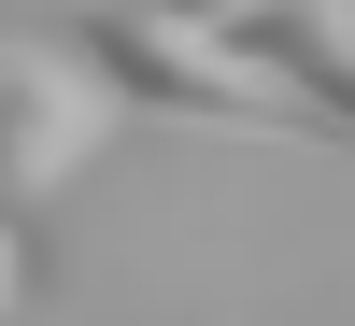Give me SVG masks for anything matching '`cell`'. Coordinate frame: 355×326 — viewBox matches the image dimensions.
Returning <instances> with one entry per match:
<instances>
[{
  "mask_svg": "<svg viewBox=\"0 0 355 326\" xmlns=\"http://www.w3.org/2000/svg\"><path fill=\"white\" fill-rule=\"evenodd\" d=\"M71 43L114 71V100H128V114H171V128H313V100L242 43V28L157 15V0H100Z\"/></svg>",
  "mask_w": 355,
  "mask_h": 326,
  "instance_id": "cell-1",
  "label": "cell"
},
{
  "mask_svg": "<svg viewBox=\"0 0 355 326\" xmlns=\"http://www.w3.org/2000/svg\"><path fill=\"white\" fill-rule=\"evenodd\" d=\"M114 114H128V100H114V71H100V57H85L71 28H57V43L28 28V43L0 57V185H15V199L71 185V170L100 156V128H114Z\"/></svg>",
  "mask_w": 355,
  "mask_h": 326,
  "instance_id": "cell-2",
  "label": "cell"
},
{
  "mask_svg": "<svg viewBox=\"0 0 355 326\" xmlns=\"http://www.w3.org/2000/svg\"><path fill=\"white\" fill-rule=\"evenodd\" d=\"M242 43L313 100V128H327V142H355V0H256Z\"/></svg>",
  "mask_w": 355,
  "mask_h": 326,
  "instance_id": "cell-3",
  "label": "cell"
},
{
  "mask_svg": "<svg viewBox=\"0 0 355 326\" xmlns=\"http://www.w3.org/2000/svg\"><path fill=\"white\" fill-rule=\"evenodd\" d=\"M157 15H199V28H242L256 0H157Z\"/></svg>",
  "mask_w": 355,
  "mask_h": 326,
  "instance_id": "cell-4",
  "label": "cell"
}]
</instances>
